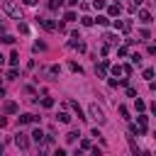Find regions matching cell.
I'll list each match as a JSON object with an SVG mask.
<instances>
[{
	"instance_id": "cell-1",
	"label": "cell",
	"mask_w": 156,
	"mask_h": 156,
	"mask_svg": "<svg viewBox=\"0 0 156 156\" xmlns=\"http://www.w3.org/2000/svg\"><path fill=\"white\" fill-rule=\"evenodd\" d=\"M2 10H5V15L15 17V20H22V10H20V5L15 0H2Z\"/></svg>"
},
{
	"instance_id": "cell-2",
	"label": "cell",
	"mask_w": 156,
	"mask_h": 156,
	"mask_svg": "<svg viewBox=\"0 0 156 156\" xmlns=\"http://www.w3.org/2000/svg\"><path fill=\"white\" fill-rule=\"evenodd\" d=\"M88 112H90V117L98 122V124H105V112H102V107H98V102H90V107H88Z\"/></svg>"
},
{
	"instance_id": "cell-3",
	"label": "cell",
	"mask_w": 156,
	"mask_h": 156,
	"mask_svg": "<svg viewBox=\"0 0 156 156\" xmlns=\"http://www.w3.org/2000/svg\"><path fill=\"white\" fill-rule=\"evenodd\" d=\"M15 144H17L22 151H27V149H29V139H27V134H24V132H17V134H15Z\"/></svg>"
},
{
	"instance_id": "cell-4",
	"label": "cell",
	"mask_w": 156,
	"mask_h": 156,
	"mask_svg": "<svg viewBox=\"0 0 156 156\" xmlns=\"http://www.w3.org/2000/svg\"><path fill=\"white\" fill-rule=\"evenodd\" d=\"M105 73H107V61L95 63V76H98V78H105Z\"/></svg>"
},
{
	"instance_id": "cell-5",
	"label": "cell",
	"mask_w": 156,
	"mask_h": 156,
	"mask_svg": "<svg viewBox=\"0 0 156 156\" xmlns=\"http://www.w3.org/2000/svg\"><path fill=\"white\" fill-rule=\"evenodd\" d=\"M102 39H105L107 46H117V44H119V37H117V34H105Z\"/></svg>"
},
{
	"instance_id": "cell-6",
	"label": "cell",
	"mask_w": 156,
	"mask_h": 156,
	"mask_svg": "<svg viewBox=\"0 0 156 156\" xmlns=\"http://www.w3.org/2000/svg\"><path fill=\"white\" fill-rule=\"evenodd\" d=\"M139 22H141V24H151V12H149V10H141V12H139Z\"/></svg>"
},
{
	"instance_id": "cell-7",
	"label": "cell",
	"mask_w": 156,
	"mask_h": 156,
	"mask_svg": "<svg viewBox=\"0 0 156 156\" xmlns=\"http://www.w3.org/2000/svg\"><path fill=\"white\" fill-rule=\"evenodd\" d=\"M37 119H39V117H37V115H29V112H27V115H20V124H29V122H37Z\"/></svg>"
},
{
	"instance_id": "cell-8",
	"label": "cell",
	"mask_w": 156,
	"mask_h": 156,
	"mask_svg": "<svg viewBox=\"0 0 156 156\" xmlns=\"http://www.w3.org/2000/svg\"><path fill=\"white\" fill-rule=\"evenodd\" d=\"M44 136H46V134H44V132H41V129H34V132H32V139H34V141H37V144H39V146H41V144H44Z\"/></svg>"
},
{
	"instance_id": "cell-9",
	"label": "cell",
	"mask_w": 156,
	"mask_h": 156,
	"mask_svg": "<svg viewBox=\"0 0 156 156\" xmlns=\"http://www.w3.org/2000/svg\"><path fill=\"white\" fill-rule=\"evenodd\" d=\"M107 12H110V17H117V15L122 12V7H119V2H112V5L107 7Z\"/></svg>"
},
{
	"instance_id": "cell-10",
	"label": "cell",
	"mask_w": 156,
	"mask_h": 156,
	"mask_svg": "<svg viewBox=\"0 0 156 156\" xmlns=\"http://www.w3.org/2000/svg\"><path fill=\"white\" fill-rule=\"evenodd\" d=\"M2 110H5L7 115H15V112H17V102H12V100H10V102H5V107H2Z\"/></svg>"
},
{
	"instance_id": "cell-11",
	"label": "cell",
	"mask_w": 156,
	"mask_h": 156,
	"mask_svg": "<svg viewBox=\"0 0 156 156\" xmlns=\"http://www.w3.org/2000/svg\"><path fill=\"white\" fill-rule=\"evenodd\" d=\"M39 24H41L44 29H49V32H54V29H56V24H54L51 20H39Z\"/></svg>"
},
{
	"instance_id": "cell-12",
	"label": "cell",
	"mask_w": 156,
	"mask_h": 156,
	"mask_svg": "<svg viewBox=\"0 0 156 156\" xmlns=\"http://www.w3.org/2000/svg\"><path fill=\"white\" fill-rule=\"evenodd\" d=\"M56 119H58L61 124H68V122H71V115H68V112H58V115H56Z\"/></svg>"
},
{
	"instance_id": "cell-13",
	"label": "cell",
	"mask_w": 156,
	"mask_h": 156,
	"mask_svg": "<svg viewBox=\"0 0 156 156\" xmlns=\"http://www.w3.org/2000/svg\"><path fill=\"white\" fill-rule=\"evenodd\" d=\"M98 24L107 27V24H110V17H107V15H98Z\"/></svg>"
},
{
	"instance_id": "cell-14",
	"label": "cell",
	"mask_w": 156,
	"mask_h": 156,
	"mask_svg": "<svg viewBox=\"0 0 156 156\" xmlns=\"http://www.w3.org/2000/svg\"><path fill=\"white\" fill-rule=\"evenodd\" d=\"M66 141H68V144L78 141V132H68V134H66Z\"/></svg>"
},
{
	"instance_id": "cell-15",
	"label": "cell",
	"mask_w": 156,
	"mask_h": 156,
	"mask_svg": "<svg viewBox=\"0 0 156 156\" xmlns=\"http://www.w3.org/2000/svg\"><path fill=\"white\" fill-rule=\"evenodd\" d=\"M119 29H122V32H129V29H132V22H129V20H122Z\"/></svg>"
},
{
	"instance_id": "cell-16",
	"label": "cell",
	"mask_w": 156,
	"mask_h": 156,
	"mask_svg": "<svg viewBox=\"0 0 156 156\" xmlns=\"http://www.w3.org/2000/svg\"><path fill=\"white\" fill-rule=\"evenodd\" d=\"M0 41H2V44H15V37H12V34H2Z\"/></svg>"
},
{
	"instance_id": "cell-17",
	"label": "cell",
	"mask_w": 156,
	"mask_h": 156,
	"mask_svg": "<svg viewBox=\"0 0 156 156\" xmlns=\"http://www.w3.org/2000/svg\"><path fill=\"white\" fill-rule=\"evenodd\" d=\"M10 63H12V66H17V63H20V54H17V51H12V54H10Z\"/></svg>"
},
{
	"instance_id": "cell-18",
	"label": "cell",
	"mask_w": 156,
	"mask_h": 156,
	"mask_svg": "<svg viewBox=\"0 0 156 156\" xmlns=\"http://www.w3.org/2000/svg\"><path fill=\"white\" fill-rule=\"evenodd\" d=\"M61 5H63V0H49V7H51V10H58Z\"/></svg>"
},
{
	"instance_id": "cell-19",
	"label": "cell",
	"mask_w": 156,
	"mask_h": 156,
	"mask_svg": "<svg viewBox=\"0 0 156 156\" xmlns=\"http://www.w3.org/2000/svg\"><path fill=\"white\" fill-rule=\"evenodd\" d=\"M139 37H141L144 41H149V39H151V34H149V29H139Z\"/></svg>"
},
{
	"instance_id": "cell-20",
	"label": "cell",
	"mask_w": 156,
	"mask_h": 156,
	"mask_svg": "<svg viewBox=\"0 0 156 156\" xmlns=\"http://www.w3.org/2000/svg\"><path fill=\"white\" fill-rule=\"evenodd\" d=\"M71 107L76 110V115H78V119H85V117H83V112H80V107H78V102H71Z\"/></svg>"
},
{
	"instance_id": "cell-21",
	"label": "cell",
	"mask_w": 156,
	"mask_h": 156,
	"mask_svg": "<svg viewBox=\"0 0 156 156\" xmlns=\"http://www.w3.org/2000/svg\"><path fill=\"white\" fill-rule=\"evenodd\" d=\"M80 22H83V24H85V27H90V24H93V22H95V20H93V17H88V15H85V17H80Z\"/></svg>"
},
{
	"instance_id": "cell-22",
	"label": "cell",
	"mask_w": 156,
	"mask_h": 156,
	"mask_svg": "<svg viewBox=\"0 0 156 156\" xmlns=\"http://www.w3.org/2000/svg\"><path fill=\"white\" fill-rule=\"evenodd\" d=\"M144 78L151 80V78H154V68H144Z\"/></svg>"
},
{
	"instance_id": "cell-23",
	"label": "cell",
	"mask_w": 156,
	"mask_h": 156,
	"mask_svg": "<svg viewBox=\"0 0 156 156\" xmlns=\"http://www.w3.org/2000/svg\"><path fill=\"white\" fill-rule=\"evenodd\" d=\"M134 102H136V110H139V112H144V107H146V105H144V100H139V98H134Z\"/></svg>"
},
{
	"instance_id": "cell-24",
	"label": "cell",
	"mask_w": 156,
	"mask_h": 156,
	"mask_svg": "<svg viewBox=\"0 0 156 156\" xmlns=\"http://www.w3.org/2000/svg\"><path fill=\"white\" fill-rule=\"evenodd\" d=\"M119 115H122V117H124V119H129V110H127V107H124V105H119Z\"/></svg>"
},
{
	"instance_id": "cell-25",
	"label": "cell",
	"mask_w": 156,
	"mask_h": 156,
	"mask_svg": "<svg viewBox=\"0 0 156 156\" xmlns=\"http://www.w3.org/2000/svg\"><path fill=\"white\" fill-rule=\"evenodd\" d=\"M136 119H139V127H146V122H149V117H146V115H139Z\"/></svg>"
},
{
	"instance_id": "cell-26",
	"label": "cell",
	"mask_w": 156,
	"mask_h": 156,
	"mask_svg": "<svg viewBox=\"0 0 156 156\" xmlns=\"http://www.w3.org/2000/svg\"><path fill=\"white\" fill-rule=\"evenodd\" d=\"M93 7H95V10H102V7H105V0H93Z\"/></svg>"
},
{
	"instance_id": "cell-27",
	"label": "cell",
	"mask_w": 156,
	"mask_h": 156,
	"mask_svg": "<svg viewBox=\"0 0 156 156\" xmlns=\"http://www.w3.org/2000/svg\"><path fill=\"white\" fill-rule=\"evenodd\" d=\"M63 20H66V22H73V20H76V12H66Z\"/></svg>"
},
{
	"instance_id": "cell-28",
	"label": "cell",
	"mask_w": 156,
	"mask_h": 156,
	"mask_svg": "<svg viewBox=\"0 0 156 156\" xmlns=\"http://www.w3.org/2000/svg\"><path fill=\"white\" fill-rule=\"evenodd\" d=\"M44 49H46L44 41H37V44H34V51H44Z\"/></svg>"
},
{
	"instance_id": "cell-29",
	"label": "cell",
	"mask_w": 156,
	"mask_h": 156,
	"mask_svg": "<svg viewBox=\"0 0 156 156\" xmlns=\"http://www.w3.org/2000/svg\"><path fill=\"white\" fill-rule=\"evenodd\" d=\"M132 63H134V66H141V56L134 54V56H132Z\"/></svg>"
},
{
	"instance_id": "cell-30",
	"label": "cell",
	"mask_w": 156,
	"mask_h": 156,
	"mask_svg": "<svg viewBox=\"0 0 156 156\" xmlns=\"http://www.w3.org/2000/svg\"><path fill=\"white\" fill-rule=\"evenodd\" d=\"M7 78L15 80V78H17V68H10V71H7Z\"/></svg>"
},
{
	"instance_id": "cell-31",
	"label": "cell",
	"mask_w": 156,
	"mask_h": 156,
	"mask_svg": "<svg viewBox=\"0 0 156 156\" xmlns=\"http://www.w3.org/2000/svg\"><path fill=\"white\" fill-rule=\"evenodd\" d=\"M88 149H90V141L83 139V141H80V151H88Z\"/></svg>"
},
{
	"instance_id": "cell-32",
	"label": "cell",
	"mask_w": 156,
	"mask_h": 156,
	"mask_svg": "<svg viewBox=\"0 0 156 156\" xmlns=\"http://www.w3.org/2000/svg\"><path fill=\"white\" fill-rule=\"evenodd\" d=\"M71 71H76V73H83V68H80L78 63H73V61H71Z\"/></svg>"
},
{
	"instance_id": "cell-33",
	"label": "cell",
	"mask_w": 156,
	"mask_h": 156,
	"mask_svg": "<svg viewBox=\"0 0 156 156\" xmlns=\"http://www.w3.org/2000/svg\"><path fill=\"white\" fill-rule=\"evenodd\" d=\"M41 105H44V107H51V105H54V100H51V98H44V100H41Z\"/></svg>"
},
{
	"instance_id": "cell-34",
	"label": "cell",
	"mask_w": 156,
	"mask_h": 156,
	"mask_svg": "<svg viewBox=\"0 0 156 156\" xmlns=\"http://www.w3.org/2000/svg\"><path fill=\"white\" fill-rule=\"evenodd\" d=\"M110 71H112V73H115V76H119V73H122V66H112V68H110Z\"/></svg>"
},
{
	"instance_id": "cell-35",
	"label": "cell",
	"mask_w": 156,
	"mask_h": 156,
	"mask_svg": "<svg viewBox=\"0 0 156 156\" xmlns=\"http://www.w3.org/2000/svg\"><path fill=\"white\" fill-rule=\"evenodd\" d=\"M127 95H129V98H136V90H134V88H129V85H127Z\"/></svg>"
},
{
	"instance_id": "cell-36",
	"label": "cell",
	"mask_w": 156,
	"mask_h": 156,
	"mask_svg": "<svg viewBox=\"0 0 156 156\" xmlns=\"http://www.w3.org/2000/svg\"><path fill=\"white\" fill-rule=\"evenodd\" d=\"M24 5H37V0H24Z\"/></svg>"
},
{
	"instance_id": "cell-37",
	"label": "cell",
	"mask_w": 156,
	"mask_h": 156,
	"mask_svg": "<svg viewBox=\"0 0 156 156\" xmlns=\"http://www.w3.org/2000/svg\"><path fill=\"white\" fill-rule=\"evenodd\" d=\"M0 32H5V22L2 20H0Z\"/></svg>"
},
{
	"instance_id": "cell-38",
	"label": "cell",
	"mask_w": 156,
	"mask_h": 156,
	"mask_svg": "<svg viewBox=\"0 0 156 156\" xmlns=\"http://www.w3.org/2000/svg\"><path fill=\"white\" fill-rule=\"evenodd\" d=\"M2 61H5V56H2V54H0V63H2Z\"/></svg>"
}]
</instances>
